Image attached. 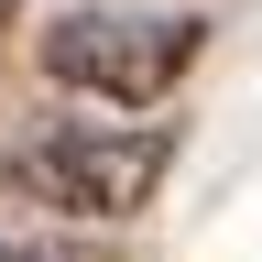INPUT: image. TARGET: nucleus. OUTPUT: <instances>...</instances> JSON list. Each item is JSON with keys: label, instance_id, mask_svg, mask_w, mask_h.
<instances>
[{"label": "nucleus", "instance_id": "1", "mask_svg": "<svg viewBox=\"0 0 262 262\" xmlns=\"http://www.w3.org/2000/svg\"><path fill=\"white\" fill-rule=\"evenodd\" d=\"M196 44H208L196 11H66L44 22V77L77 98H110V110H153L186 88Z\"/></svg>", "mask_w": 262, "mask_h": 262}, {"label": "nucleus", "instance_id": "2", "mask_svg": "<svg viewBox=\"0 0 262 262\" xmlns=\"http://www.w3.org/2000/svg\"><path fill=\"white\" fill-rule=\"evenodd\" d=\"M164 164H175V131L164 120H88V131H55V142H22L11 186L110 229V219H142V196L164 186Z\"/></svg>", "mask_w": 262, "mask_h": 262}, {"label": "nucleus", "instance_id": "3", "mask_svg": "<svg viewBox=\"0 0 262 262\" xmlns=\"http://www.w3.org/2000/svg\"><path fill=\"white\" fill-rule=\"evenodd\" d=\"M0 262H120V241H88V229H11Z\"/></svg>", "mask_w": 262, "mask_h": 262}]
</instances>
